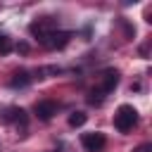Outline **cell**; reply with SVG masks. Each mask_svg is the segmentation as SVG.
<instances>
[{"instance_id": "obj_12", "label": "cell", "mask_w": 152, "mask_h": 152, "mask_svg": "<svg viewBox=\"0 0 152 152\" xmlns=\"http://www.w3.org/2000/svg\"><path fill=\"white\" fill-rule=\"evenodd\" d=\"M150 150H152V145H150V142H142V145H140V147H135L133 152H150Z\"/></svg>"}, {"instance_id": "obj_2", "label": "cell", "mask_w": 152, "mask_h": 152, "mask_svg": "<svg viewBox=\"0 0 152 152\" xmlns=\"http://www.w3.org/2000/svg\"><path fill=\"white\" fill-rule=\"evenodd\" d=\"M52 31H57V19H55V17H43V19H36V21L28 24V33L36 36L38 40H43V38H45L48 33H52Z\"/></svg>"}, {"instance_id": "obj_11", "label": "cell", "mask_w": 152, "mask_h": 152, "mask_svg": "<svg viewBox=\"0 0 152 152\" xmlns=\"http://www.w3.org/2000/svg\"><path fill=\"white\" fill-rule=\"evenodd\" d=\"M10 50H12V43H10V38L0 33V55H7Z\"/></svg>"}, {"instance_id": "obj_9", "label": "cell", "mask_w": 152, "mask_h": 152, "mask_svg": "<svg viewBox=\"0 0 152 152\" xmlns=\"http://www.w3.org/2000/svg\"><path fill=\"white\" fill-rule=\"evenodd\" d=\"M88 121V114L86 112H74V114H69V126L71 128H78V126H83Z\"/></svg>"}, {"instance_id": "obj_4", "label": "cell", "mask_w": 152, "mask_h": 152, "mask_svg": "<svg viewBox=\"0 0 152 152\" xmlns=\"http://www.w3.org/2000/svg\"><path fill=\"white\" fill-rule=\"evenodd\" d=\"M69 40H71V31H52L40 40V45L48 50H62Z\"/></svg>"}, {"instance_id": "obj_14", "label": "cell", "mask_w": 152, "mask_h": 152, "mask_svg": "<svg viewBox=\"0 0 152 152\" xmlns=\"http://www.w3.org/2000/svg\"><path fill=\"white\" fill-rule=\"evenodd\" d=\"M17 50H19V52H28V45H26V43H19Z\"/></svg>"}, {"instance_id": "obj_13", "label": "cell", "mask_w": 152, "mask_h": 152, "mask_svg": "<svg viewBox=\"0 0 152 152\" xmlns=\"http://www.w3.org/2000/svg\"><path fill=\"white\" fill-rule=\"evenodd\" d=\"M147 52H150V43L140 45V57H147Z\"/></svg>"}, {"instance_id": "obj_5", "label": "cell", "mask_w": 152, "mask_h": 152, "mask_svg": "<svg viewBox=\"0 0 152 152\" xmlns=\"http://www.w3.org/2000/svg\"><path fill=\"white\" fill-rule=\"evenodd\" d=\"M33 112H36V116H38L40 121H50V119L57 114V102H52V100H40V102H36Z\"/></svg>"}, {"instance_id": "obj_1", "label": "cell", "mask_w": 152, "mask_h": 152, "mask_svg": "<svg viewBox=\"0 0 152 152\" xmlns=\"http://www.w3.org/2000/svg\"><path fill=\"white\" fill-rule=\"evenodd\" d=\"M135 124H138V109L133 104H121L114 114V128L119 133H128V131H133Z\"/></svg>"}, {"instance_id": "obj_7", "label": "cell", "mask_w": 152, "mask_h": 152, "mask_svg": "<svg viewBox=\"0 0 152 152\" xmlns=\"http://www.w3.org/2000/svg\"><path fill=\"white\" fill-rule=\"evenodd\" d=\"M116 86H119V71H116V69H107V71L102 74V83L97 86V90H100L102 95H107V93H112Z\"/></svg>"}, {"instance_id": "obj_8", "label": "cell", "mask_w": 152, "mask_h": 152, "mask_svg": "<svg viewBox=\"0 0 152 152\" xmlns=\"http://www.w3.org/2000/svg\"><path fill=\"white\" fill-rule=\"evenodd\" d=\"M31 81H33V76H31L28 71H14V76H12V81H10V86H12V88H26Z\"/></svg>"}, {"instance_id": "obj_6", "label": "cell", "mask_w": 152, "mask_h": 152, "mask_svg": "<svg viewBox=\"0 0 152 152\" xmlns=\"http://www.w3.org/2000/svg\"><path fill=\"white\" fill-rule=\"evenodd\" d=\"M2 121H5V124H21V126H26L28 114H26V109H21V107H7V109L2 112Z\"/></svg>"}, {"instance_id": "obj_3", "label": "cell", "mask_w": 152, "mask_h": 152, "mask_svg": "<svg viewBox=\"0 0 152 152\" xmlns=\"http://www.w3.org/2000/svg\"><path fill=\"white\" fill-rule=\"evenodd\" d=\"M81 145H83L86 152H104V147H107V138H104V133H100V131L83 133V135H81Z\"/></svg>"}, {"instance_id": "obj_10", "label": "cell", "mask_w": 152, "mask_h": 152, "mask_svg": "<svg viewBox=\"0 0 152 152\" xmlns=\"http://www.w3.org/2000/svg\"><path fill=\"white\" fill-rule=\"evenodd\" d=\"M57 76V74H62V66H40L38 71H36V76L38 78H48V76Z\"/></svg>"}]
</instances>
